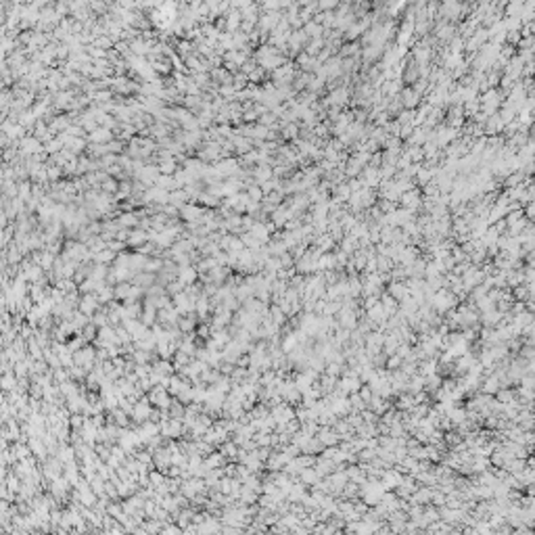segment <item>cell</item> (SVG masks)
<instances>
[{
	"instance_id": "obj_1",
	"label": "cell",
	"mask_w": 535,
	"mask_h": 535,
	"mask_svg": "<svg viewBox=\"0 0 535 535\" xmlns=\"http://www.w3.org/2000/svg\"><path fill=\"white\" fill-rule=\"evenodd\" d=\"M147 398L151 400V404L155 406V408H161V410H167L170 408V404H172V393L167 391V387H163V385H155L149 393H147Z\"/></svg>"
},
{
	"instance_id": "obj_2",
	"label": "cell",
	"mask_w": 535,
	"mask_h": 535,
	"mask_svg": "<svg viewBox=\"0 0 535 535\" xmlns=\"http://www.w3.org/2000/svg\"><path fill=\"white\" fill-rule=\"evenodd\" d=\"M153 410H155V406L151 404V400L147 398V395H143V398H140V400H136V404H134L132 420H134L136 425H140V423H145V420H151Z\"/></svg>"
},
{
	"instance_id": "obj_3",
	"label": "cell",
	"mask_w": 535,
	"mask_h": 535,
	"mask_svg": "<svg viewBox=\"0 0 535 535\" xmlns=\"http://www.w3.org/2000/svg\"><path fill=\"white\" fill-rule=\"evenodd\" d=\"M101 307H103V303H101V299L96 297V293H84V295L80 297V305H77V309L84 312V314H88V316H94Z\"/></svg>"
},
{
	"instance_id": "obj_4",
	"label": "cell",
	"mask_w": 535,
	"mask_h": 535,
	"mask_svg": "<svg viewBox=\"0 0 535 535\" xmlns=\"http://www.w3.org/2000/svg\"><path fill=\"white\" fill-rule=\"evenodd\" d=\"M174 305H176V309H178V312H180V316H184V314H190V312H194L196 299H194V297H190V295L186 293V289H184L182 293L174 295Z\"/></svg>"
},
{
	"instance_id": "obj_5",
	"label": "cell",
	"mask_w": 535,
	"mask_h": 535,
	"mask_svg": "<svg viewBox=\"0 0 535 535\" xmlns=\"http://www.w3.org/2000/svg\"><path fill=\"white\" fill-rule=\"evenodd\" d=\"M199 316H196V312H190V314H184L180 316V322H178V328H180L182 332H192L196 330V326H199Z\"/></svg>"
},
{
	"instance_id": "obj_6",
	"label": "cell",
	"mask_w": 535,
	"mask_h": 535,
	"mask_svg": "<svg viewBox=\"0 0 535 535\" xmlns=\"http://www.w3.org/2000/svg\"><path fill=\"white\" fill-rule=\"evenodd\" d=\"M178 280L184 283L186 287L192 285L199 280V270L196 268H190V266H180V270H178Z\"/></svg>"
},
{
	"instance_id": "obj_7",
	"label": "cell",
	"mask_w": 535,
	"mask_h": 535,
	"mask_svg": "<svg viewBox=\"0 0 535 535\" xmlns=\"http://www.w3.org/2000/svg\"><path fill=\"white\" fill-rule=\"evenodd\" d=\"M54 456H59V460H61L63 464H69V462H75V460H77V458H75V445H73V443H61Z\"/></svg>"
},
{
	"instance_id": "obj_8",
	"label": "cell",
	"mask_w": 535,
	"mask_h": 535,
	"mask_svg": "<svg viewBox=\"0 0 535 535\" xmlns=\"http://www.w3.org/2000/svg\"><path fill=\"white\" fill-rule=\"evenodd\" d=\"M155 283H157V274H153V272H138V274H134V278H132V285H138L143 289H149Z\"/></svg>"
},
{
	"instance_id": "obj_9",
	"label": "cell",
	"mask_w": 535,
	"mask_h": 535,
	"mask_svg": "<svg viewBox=\"0 0 535 535\" xmlns=\"http://www.w3.org/2000/svg\"><path fill=\"white\" fill-rule=\"evenodd\" d=\"M167 412H170V418H176V420H182V423H184V416H186V404L180 402L178 398H174L172 404H170V408H167Z\"/></svg>"
},
{
	"instance_id": "obj_10",
	"label": "cell",
	"mask_w": 535,
	"mask_h": 535,
	"mask_svg": "<svg viewBox=\"0 0 535 535\" xmlns=\"http://www.w3.org/2000/svg\"><path fill=\"white\" fill-rule=\"evenodd\" d=\"M34 262L36 264H40L42 268H44V272H50L52 268H54V253L52 251H42V253H36L34 255Z\"/></svg>"
},
{
	"instance_id": "obj_11",
	"label": "cell",
	"mask_w": 535,
	"mask_h": 535,
	"mask_svg": "<svg viewBox=\"0 0 535 535\" xmlns=\"http://www.w3.org/2000/svg\"><path fill=\"white\" fill-rule=\"evenodd\" d=\"M153 370H155V372H159L161 376H172V374H176V366H174V362H172V360H163V358H159V360H155V362H153Z\"/></svg>"
},
{
	"instance_id": "obj_12",
	"label": "cell",
	"mask_w": 535,
	"mask_h": 535,
	"mask_svg": "<svg viewBox=\"0 0 535 535\" xmlns=\"http://www.w3.org/2000/svg\"><path fill=\"white\" fill-rule=\"evenodd\" d=\"M194 512H196V508H192V506H184L180 512H178V517H176V523L180 525L182 529H186L190 523H192V519H194Z\"/></svg>"
},
{
	"instance_id": "obj_13",
	"label": "cell",
	"mask_w": 535,
	"mask_h": 535,
	"mask_svg": "<svg viewBox=\"0 0 535 535\" xmlns=\"http://www.w3.org/2000/svg\"><path fill=\"white\" fill-rule=\"evenodd\" d=\"M226 462H228V460H226V456H224L220 449H217V452L213 449L209 456H205V464H207L209 468H222Z\"/></svg>"
},
{
	"instance_id": "obj_14",
	"label": "cell",
	"mask_w": 535,
	"mask_h": 535,
	"mask_svg": "<svg viewBox=\"0 0 535 535\" xmlns=\"http://www.w3.org/2000/svg\"><path fill=\"white\" fill-rule=\"evenodd\" d=\"M96 297H98V299H101V303H103V305H107L109 301H113V299H115V287H113V285H109V283H105L101 289L96 291Z\"/></svg>"
},
{
	"instance_id": "obj_15",
	"label": "cell",
	"mask_w": 535,
	"mask_h": 535,
	"mask_svg": "<svg viewBox=\"0 0 535 535\" xmlns=\"http://www.w3.org/2000/svg\"><path fill=\"white\" fill-rule=\"evenodd\" d=\"M132 280H124V283H117L115 285V299H120V301H126L130 293H132Z\"/></svg>"
},
{
	"instance_id": "obj_16",
	"label": "cell",
	"mask_w": 535,
	"mask_h": 535,
	"mask_svg": "<svg viewBox=\"0 0 535 535\" xmlns=\"http://www.w3.org/2000/svg\"><path fill=\"white\" fill-rule=\"evenodd\" d=\"M92 260L96 262V264H111V262H115L117 260V255H115V251L113 249H103V251H98V253H94L92 255Z\"/></svg>"
},
{
	"instance_id": "obj_17",
	"label": "cell",
	"mask_w": 535,
	"mask_h": 535,
	"mask_svg": "<svg viewBox=\"0 0 535 535\" xmlns=\"http://www.w3.org/2000/svg\"><path fill=\"white\" fill-rule=\"evenodd\" d=\"M98 330H101V328H98V326H96V324L90 320V322H88V324L82 328V332H80V334L84 336V341H86V343H94V341L98 339Z\"/></svg>"
},
{
	"instance_id": "obj_18",
	"label": "cell",
	"mask_w": 535,
	"mask_h": 535,
	"mask_svg": "<svg viewBox=\"0 0 535 535\" xmlns=\"http://www.w3.org/2000/svg\"><path fill=\"white\" fill-rule=\"evenodd\" d=\"M107 514H109V517H113V519H120L122 514H124V504H122L120 500H109V504H107Z\"/></svg>"
},
{
	"instance_id": "obj_19",
	"label": "cell",
	"mask_w": 535,
	"mask_h": 535,
	"mask_svg": "<svg viewBox=\"0 0 535 535\" xmlns=\"http://www.w3.org/2000/svg\"><path fill=\"white\" fill-rule=\"evenodd\" d=\"M163 262H165V260H159V257H147V264H145V270H143V272H153V274H157V272L163 268Z\"/></svg>"
},
{
	"instance_id": "obj_20",
	"label": "cell",
	"mask_w": 535,
	"mask_h": 535,
	"mask_svg": "<svg viewBox=\"0 0 535 535\" xmlns=\"http://www.w3.org/2000/svg\"><path fill=\"white\" fill-rule=\"evenodd\" d=\"M196 336H201V339H209L211 336V324L209 322H199V326H196Z\"/></svg>"
},
{
	"instance_id": "obj_21",
	"label": "cell",
	"mask_w": 535,
	"mask_h": 535,
	"mask_svg": "<svg viewBox=\"0 0 535 535\" xmlns=\"http://www.w3.org/2000/svg\"><path fill=\"white\" fill-rule=\"evenodd\" d=\"M186 289V285L184 283H180V280H174V283H170L167 285V293L174 297V295H178V293H182Z\"/></svg>"
},
{
	"instance_id": "obj_22",
	"label": "cell",
	"mask_w": 535,
	"mask_h": 535,
	"mask_svg": "<svg viewBox=\"0 0 535 535\" xmlns=\"http://www.w3.org/2000/svg\"><path fill=\"white\" fill-rule=\"evenodd\" d=\"M145 243V234L143 232H136V234H132L130 236V241H128V245L130 247H140Z\"/></svg>"
},
{
	"instance_id": "obj_23",
	"label": "cell",
	"mask_w": 535,
	"mask_h": 535,
	"mask_svg": "<svg viewBox=\"0 0 535 535\" xmlns=\"http://www.w3.org/2000/svg\"><path fill=\"white\" fill-rule=\"evenodd\" d=\"M243 243L249 245V247H257V241L253 239V236H243Z\"/></svg>"
},
{
	"instance_id": "obj_24",
	"label": "cell",
	"mask_w": 535,
	"mask_h": 535,
	"mask_svg": "<svg viewBox=\"0 0 535 535\" xmlns=\"http://www.w3.org/2000/svg\"><path fill=\"white\" fill-rule=\"evenodd\" d=\"M122 224H124V226H132V224H134V220H132V215H126L124 220H122Z\"/></svg>"
},
{
	"instance_id": "obj_25",
	"label": "cell",
	"mask_w": 535,
	"mask_h": 535,
	"mask_svg": "<svg viewBox=\"0 0 535 535\" xmlns=\"http://www.w3.org/2000/svg\"><path fill=\"white\" fill-rule=\"evenodd\" d=\"M124 245L122 243H109V249H113V251H120Z\"/></svg>"
}]
</instances>
